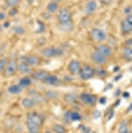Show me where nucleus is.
I'll use <instances>...</instances> for the list:
<instances>
[{
	"instance_id": "obj_10",
	"label": "nucleus",
	"mask_w": 132,
	"mask_h": 133,
	"mask_svg": "<svg viewBox=\"0 0 132 133\" xmlns=\"http://www.w3.org/2000/svg\"><path fill=\"white\" fill-rule=\"evenodd\" d=\"M26 119L27 121H31L33 122L36 123V124L42 126L43 124V118L41 117V115L37 112H28L26 115Z\"/></svg>"
},
{
	"instance_id": "obj_31",
	"label": "nucleus",
	"mask_w": 132,
	"mask_h": 133,
	"mask_svg": "<svg viewBox=\"0 0 132 133\" xmlns=\"http://www.w3.org/2000/svg\"><path fill=\"white\" fill-rule=\"evenodd\" d=\"M95 74L99 75L100 77H105V76L107 75V72H106L103 68H99L95 70Z\"/></svg>"
},
{
	"instance_id": "obj_11",
	"label": "nucleus",
	"mask_w": 132,
	"mask_h": 133,
	"mask_svg": "<svg viewBox=\"0 0 132 133\" xmlns=\"http://www.w3.org/2000/svg\"><path fill=\"white\" fill-rule=\"evenodd\" d=\"M96 51L99 52L100 54H101L102 55L106 56V57H108V56H110L111 54H112V50H111V48L109 47V45H107V44H99V45L96 47Z\"/></svg>"
},
{
	"instance_id": "obj_44",
	"label": "nucleus",
	"mask_w": 132,
	"mask_h": 133,
	"mask_svg": "<svg viewBox=\"0 0 132 133\" xmlns=\"http://www.w3.org/2000/svg\"><path fill=\"white\" fill-rule=\"evenodd\" d=\"M121 77H122V75H120V76H118V77H117V76H116V77L114 78V81H118V80H120Z\"/></svg>"
},
{
	"instance_id": "obj_39",
	"label": "nucleus",
	"mask_w": 132,
	"mask_h": 133,
	"mask_svg": "<svg viewBox=\"0 0 132 133\" xmlns=\"http://www.w3.org/2000/svg\"><path fill=\"white\" fill-rule=\"evenodd\" d=\"M101 1L102 4H104V5H109V4L112 3L113 0H100Z\"/></svg>"
},
{
	"instance_id": "obj_32",
	"label": "nucleus",
	"mask_w": 132,
	"mask_h": 133,
	"mask_svg": "<svg viewBox=\"0 0 132 133\" xmlns=\"http://www.w3.org/2000/svg\"><path fill=\"white\" fill-rule=\"evenodd\" d=\"M6 63H7V59L5 57L0 58V74L4 71L5 65H6Z\"/></svg>"
},
{
	"instance_id": "obj_50",
	"label": "nucleus",
	"mask_w": 132,
	"mask_h": 133,
	"mask_svg": "<svg viewBox=\"0 0 132 133\" xmlns=\"http://www.w3.org/2000/svg\"><path fill=\"white\" fill-rule=\"evenodd\" d=\"M3 25H1V24H0V32H2V30H3Z\"/></svg>"
},
{
	"instance_id": "obj_5",
	"label": "nucleus",
	"mask_w": 132,
	"mask_h": 133,
	"mask_svg": "<svg viewBox=\"0 0 132 133\" xmlns=\"http://www.w3.org/2000/svg\"><path fill=\"white\" fill-rule=\"evenodd\" d=\"M57 20L60 24L72 22V14L67 8H62L57 14Z\"/></svg>"
},
{
	"instance_id": "obj_49",
	"label": "nucleus",
	"mask_w": 132,
	"mask_h": 133,
	"mask_svg": "<svg viewBox=\"0 0 132 133\" xmlns=\"http://www.w3.org/2000/svg\"><path fill=\"white\" fill-rule=\"evenodd\" d=\"M44 133H54V132L52 131V130H46V131L44 132Z\"/></svg>"
},
{
	"instance_id": "obj_21",
	"label": "nucleus",
	"mask_w": 132,
	"mask_h": 133,
	"mask_svg": "<svg viewBox=\"0 0 132 133\" xmlns=\"http://www.w3.org/2000/svg\"><path fill=\"white\" fill-rule=\"evenodd\" d=\"M122 55L128 61H132V48L129 46H126L122 51Z\"/></svg>"
},
{
	"instance_id": "obj_22",
	"label": "nucleus",
	"mask_w": 132,
	"mask_h": 133,
	"mask_svg": "<svg viewBox=\"0 0 132 133\" xmlns=\"http://www.w3.org/2000/svg\"><path fill=\"white\" fill-rule=\"evenodd\" d=\"M32 84V79L30 77H27V76H25V77L21 78L19 80V85L21 86L22 88H26L28 86H30Z\"/></svg>"
},
{
	"instance_id": "obj_38",
	"label": "nucleus",
	"mask_w": 132,
	"mask_h": 133,
	"mask_svg": "<svg viewBox=\"0 0 132 133\" xmlns=\"http://www.w3.org/2000/svg\"><path fill=\"white\" fill-rule=\"evenodd\" d=\"M5 18H6V15H5L4 12H1V11H0V21H3V20H5Z\"/></svg>"
},
{
	"instance_id": "obj_28",
	"label": "nucleus",
	"mask_w": 132,
	"mask_h": 133,
	"mask_svg": "<svg viewBox=\"0 0 132 133\" xmlns=\"http://www.w3.org/2000/svg\"><path fill=\"white\" fill-rule=\"evenodd\" d=\"M60 27L62 31H67L70 32L72 31V29L73 28V25H72V22H69V23H64V24H60Z\"/></svg>"
},
{
	"instance_id": "obj_47",
	"label": "nucleus",
	"mask_w": 132,
	"mask_h": 133,
	"mask_svg": "<svg viewBox=\"0 0 132 133\" xmlns=\"http://www.w3.org/2000/svg\"><path fill=\"white\" fill-rule=\"evenodd\" d=\"M119 70H120V67H119V66H115V68H114V72H118Z\"/></svg>"
},
{
	"instance_id": "obj_34",
	"label": "nucleus",
	"mask_w": 132,
	"mask_h": 133,
	"mask_svg": "<svg viewBox=\"0 0 132 133\" xmlns=\"http://www.w3.org/2000/svg\"><path fill=\"white\" fill-rule=\"evenodd\" d=\"M100 116H101V113H100V111L99 110H93V112H92V117H93V119H100Z\"/></svg>"
},
{
	"instance_id": "obj_23",
	"label": "nucleus",
	"mask_w": 132,
	"mask_h": 133,
	"mask_svg": "<svg viewBox=\"0 0 132 133\" xmlns=\"http://www.w3.org/2000/svg\"><path fill=\"white\" fill-rule=\"evenodd\" d=\"M76 99H77V96L74 93H67L64 95V101L69 104H72L73 102H75Z\"/></svg>"
},
{
	"instance_id": "obj_7",
	"label": "nucleus",
	"mask_w": 132,
	"mask_h": 133,
	"mask_svg": "<svg viewBox=\"0 0 132 133\" xmlns=\"http://www.w3.org/2000/svg\"><path fill=\"white\" fill-rule=\"evenodd\" d=\"M91 60L98 65H103L107 63V57L97 51H94L91 54Z\"/></svg>"
},
{
	"instance_id": "obj_27",
	"label": "nucleus",
	"mask_w": 132,
	"mask_h": 133,
	"mask_svg": "<svg viewBox=\"0 0 132 133\" xmlns=\"http://www.w3.org/2000/svg\"><path fill=\"white\" fill-rule=\"evenodd\" d=\"M58 93L55 91H47L45 92V97L50 100H56L58 98Z\"/></svg>"
},
{
	"instance_id": "obj_42",
	"label": "nucleus",
	"mask_w": 132,
	"mask_h": 133,
	"mask_svg": "<svg viewBox=\"0 0 132 133\" xmlns=\"http://www.w3.org/2000/svg\"><path fill=\"white\" fill-rule=\"evenodd\" d=\"M123 97H124V98H129V92L125 91V92L123 93Z\"/></svg>"
},
{
	"instance_id": "obj_36",
	"label": "nucleus",
	"mask_w": 132,
	"mask_h": 133,
	"mask_svg": "<svg viewBox=\"0 0 132 133\" xmlns=\"http://www.w3.org/2000/svg\"><path fill=\"white\" fill-rule=\"evenodd\" d=\"M5 48H6V44H3L1 46H0V56H1L4 52H5Z\"/></svg>"
},
{
	"instance_id": "obj_19",
	"label": "nucleus",
	"mask_w": 132,
	"mask_h": 133,
	"mask_svg": "<svg viewBox=\"0 0 132 133\" xmlns=\"http://www.w3.org/2000/svg\"><path fill=\"white\" fill-rule=\"evenodd\" d=\"M22 91H23V88L19 84H12L9 87H7V92H9L10 94H19Z\"/></svg>"
},
{
	"instance_id": "obj_6",
	"label": "nucleus",
	"mask_w": 132,
	"mask_h": 133,
	"mask_svg": "<svg viewBox=\"0 0 132 133\" xmlns=\"http://www.w3.org/2000/svg\"><path fill=\"white\" fill-rule=\"evenodd\" d=\"M91 35H92V39L96 42H103L106 40V33L100 28H93L91 32Z\"/></svg>"
},
{
	"instance_id": "obj_30",
	"label": "nucleus",
	"mask_w": 132,
	"mask_h": 133,
	"mask_svg": "<svg viewBox=\"0 0 132 133\" xmlns=\"http://www.w3.org/2000/svg\"><path fill=\"white\" fill-rule=\"evenodd\" d=\"M19 1L20 0H5V4L10 7H16L19 4Z\"/></svg>"
},
{
	"instance_id": "obj_29",
	"label": "nucleus",
	"mask_w": 132,
	"mask_h": 133,
	"mask_svg": "<svg viewBox=\"0 0 132 133\" xmlns=\"http://www.w3.org/2000/svg\"><path fill=\"white\" fill-rule=\"evenodd\" d=\"M12 30H13V32H14L15 34H16V35H24V34L25 33V28H24L23 26H21V25H16V26H14Z\"/></svg>"
},
{
	"instance_id": "obj_20",
	"label": "nucleus",
	"mask_w": 132,
	"mask_h": 133,
	"mask_svg": "<svg viewBox=\"0 0 132 133\" xmlns=\"http://www.w3.org/2000/svg\"><path fill=\"white\" fill-rule=\"evenodd\" d=\"M58 8H59V5H58V3L55 1H51L48 3V5H46V10L48 11L49 13L53 14V13H55L58 11Z\"/></svg>"
},
{
	"instance_id": "obj_48",
	"label": "nucleus",
	"mask_w": 132,
	"mask_h": 133,
	"mask_svg": "<svg viewBox=\"0 0 132 133\" xmlns=\"http://www.w3.org/2000/svg\"><path fill=\"white\" fill-rule=\"evenodd\" d=\"M129 44H132V40H129L127 42V45H129Z\"/></svg>"
},
{
	"instance_id": "obj_1",
	"label": "nucleus",
	"mask_w": 132,
	"mask_h": 133,
	"mask_svg": "<svg viewBox=\"0 0 132 133\" xmlns=\"http://www.w3.org/2000/svg\"><path fill=\"white\" fill-rule=\"evenodd\" d=\"M17 71H18L17 62L15 59H11L6 63V65H5V69L3 71V75L5 78L11 77V76L15 75Z\"/></svg>"
},
{
	"instance_id": "obj_33",
	"label": "nucleus",
	"mask_w": 132,
	"mask_h": 133,
	"mask_svg": "<svg viewBox=\"0 0 132 133\" xmlns=\"http://www.w3.org/2000/svg\"><path fill=\"white\" fill-rule=\"evenodd\" d=\"M37 23H38V25H39V28L38 29H36V31H35V33L37 34H41L43 33V32L45 30V26H44V25L42 23L41 21H37Z\"/></svg>"
},
{
	"instance_id": "obj_43",
	"label": "nucleus",
	"mask_w": 132,
	"mask_h": 133,
	"mask_svg": "<svg viewBox=\"0 0 132 133\" xmlns=\"http://www.w3.org/2000/svg\"><path fill=\"white\" fill-rule=\"evenodd\" d=\"M120 89H118V91H115V93H114V96H117V95H119V94H120Z\"/></svg>"
},
{
	"instance_id": "obj_46",
	"label": "nucleus",
	"mask_w": 132,
	"mask_h": 133,
	"mask_svg": "<svg viewBox=\"0 0 132 133\" xmlns=\"http://www.w3.org/2000/svg\"><path fill=\"white\" fill-rule=\"evenodd\" d=\"M120 100H118L116 102H115V105H114V106H119V104H120Z\"/></svg>"
},
{
	"instance_id": "obj_9",
	"label": "nucleus",
	"mask_w": 132,
	"mask_h": 133,
	"mask_svg": "<svg viewBox=\"0 0 132 133\" xmlns=\"http://www.w3.org/2000/svg\"><path fill=\"white\" fill-rule=\"evenodd\" d=\"M120 29L123 35H129L132 33V22L129 21L128 18H125L120 23Z\"/></svg>"
},
{
	"instance_id": "obj_24",
	"label": "nucleus",
	"mask_w": 132,
	"mask_h": 133,
	"mask_svg": "<svg viewBox=\"0 0 132 133\" xmlns=\"http://www.w3.org/2000/svg\"><path fill=\"white\" fill-rule=\"evenodd\" d=\"M53 131L54 133H66L67 130L61 124H54L53 126Z\"/></svg>"
},
{
	"instance_id": "obj_37",
	"label": "nucleus",
	"mask_w": 132,
	"mask_h": 133,
	"mask_svg": "<svg viewBox=\"0 0 132 133\" xmlns=\"http://www.w3.org/2000/svg\"><path fill=\"white\" fill-rule=\"evenodd\" d=\"M99 102H100V104H101V105H104V104L107 102V98H106V97H101V98H100Z\"/></svg>"
},
{
	"instance_id": "obj_52",
	"label": "nucleus",
	"mask_w": 132,
	"mask_h": 133,
	"mask_svg": "<svg viewBox=\"0 0 132 133\" xmlns=\"http://www.w3.org/2000/svg\"><path fill=\"white\" fill-rule=\"evenodd\" d=\"M1 95H2V91H0V97H1Z\"/></svg>"
},
{
	"instance_id": "obj_53",
	"label": "nucleus",
	"mask_w": 132,
	"mask_h": 133,
	"mask_svg": "<svg viewBox=\"0 0 132 133\" xmlns=\"http://www.w3.org/2000/svg\"><path fill=\"white\" fill-rule=\"evenodd\" d=\"M130 71H131V72H132V68H130Z\"/></svg>"
},
{
	"instance_id": "obj_45",
	"label": "nucleus",
	"mask_w": 132,
	"mask_h": 133,
	"mask_svg": "<svg viewBox=\"0 0 132 133\" xmlns=\"http://www.w3.org/2000/svg\"><path fill=\"white\" fill-rule=\"evenodd\" d=\"M130 110H132V103L129 105V107L128 108V110H127V112H129V111H130Z\"/></svg>"
},
{
	"instance_id": "obj_40",
	"label": "nucleus",
	"mask_w": 132,
	"mask_h": 133,
	"mask_svg": "<svg viewBox=\"0 0 132 133\" xmlns=\"http://www.w3.org/2000/svg\"><path fill=\"white\" fill-rule=\"evenodd\" d=\"M131 10H132L131 6H128V7H126V8H125V10H124V13H126V14L129 15V13L131 12Z\"/></svg>"
},
{
	"instance_id": "obj_3",
	"label": "nucleus",
	"mask_w": 132,
	"mask_h": 133,
	"mask_svg": "<svg viewBox=\"0 0 132 133\" xmlns=\"http://www.w3.org/2000/svg\"><path fill=\"white\" fill-rule=\"evenodd\" d=\"M79 75L81 80H90L95 75V69L92 68L91 65H84L81 68Z\"/></svg>"
},
{
	"instance_id": "obj_8",
	"label": "nucleus",
	"mask_w": 132,
	"mask_h": 133,
	"mask_svg": "<svg viewBox=\"0 0 132 133\" xmlns=\"http://www.w3.org/2000/svg\"><path fill=\"white\" fill-rule=\"evenodd\" d=\"M81 63L77 60H72L68 64V71L71 74L75 75V74H79L80 71H81Z\"/></svg>"
},
{
	"instance_id": "obj_14",
	"label": "nucleus",
	"mask_w": 132,
	"mask_h": 133,
	"mask_svg": "<svg viewBox=\"0 0 132 133\" xmlns=\"http://www.w3.org/2000/svg\"><path fill=\"white\" fill-rule=\"evenodd\" d=\"M43 82L48 84V85L56 86V85H58V84H60L61 81L56 75H53V74H48L47 77L44 80V82Z\"/></svg>"
},
{
	"instance_id": "obj_2",
	"label": "nucleus",
	"mask_w": 132,
	"mask_h": 133,
	"mask_svg": "<svg viewBox=\"0 0 132 133\" xmlns=\"http://www.w3.org/2000/svg\"><path fill=\"white\" fill-rule=\"evenodd\" d=\"M64 51L60 48L54 47V46H52V47H46L41 51V54L45 58H53L56 57V56L62 55Z\"/></svg>"
},
{
	"instance_id": "obj_41",
	"label": "nucleus",
	"mask_w": 132,
	"mask_h": 133,
	"mask_svg": "<svg viewBox=\"0 0 132 133\" xmlns=\"http://www.w3.org/2000/svg\"><path fill=\"white\" fill-rule=\"evenodd\" d=\"M10 26V22H5V24H3V27L4 28H7Z\"/></svg>"
},
{
	"instance_id": "obj_51",
	"label": "nucleus",
	"mask_w": 132,
	"mask_h": 133,
	"mask_svg": "<svg viewBox=\"0 0 132 133\" xmlns=\"http://www.w3.org/2000/svg\"><path fill=\"white\" fill-rule=\"evenodd\" d=\"M53 1H55V2H57V3H58V2H61L62 0H53Z\"/></svg>"
},
{
	"instance_id": "obj_25",
	"label": "nucleus",
	"mask_w": 132,
	"mask_h": 133,
	"mask_svg": "<svg viewBox=\"0 0 132 133\" xmlns=\"http://www.w3.org/2000/svg\"><path fill=\"white\" fill-rule=\"evenodd\" d=\"M70 119L71 121H79L81 119V115L77 111H71L70 112Z\"/></svg>"
},
{
	"instance_id": "obj_16",
	"label": "nucleus",
	"mask_w": 132,
	"mask_h": 133,
	"mask_svg": "<svg viewBox=\"0 0 132 133\" xmlns=\"http://www.w3.org/2000/svg\"><path fill=\"white\" fill-rule=\"evenodd\" d=\"M21 104H22V106L25 109H26V110H32L33 107L36 105V102H35V101L33 100V98H28V97H26V98H24L23 100L21 101Z\"/></svg>"
},
{
	"instance_id": "obj_12",
	"label": "nucleus",
	"mask_w": 132,
	"mask_h": 133,
	"mask_svg": "<svg viewBox=\"0 0 132 133\" xmlns=\"http://www.w3.org/2000/svg\"><path fill=\"white\" fill-rule=\"evenodd\" d=\"M97 2L95 0H90L88 3L85 5V7H84V12L86 15H90V14H92L96 11L97 9Z\"/></svg>"
},
{
	"instance_id": "obj_13",
	"label": "nucleus",
	"mask_w": 132,
	"mask_h": 133,
	"mask_svg": "<svg viewBox=\"0 0 132 133\" xmlns=\"http://www.w3.org/2000/svg\"><path fill=\"white\" fill-rule=\"evenodd\" d=\"M48 72L44 70H37L33 72L32 74V78L35 81H40V82H44V80L47 77Z\"/></svg>"
},
{
	"instance_id": "obj_35",
	"label": "nucleus",
	"mask_w": 132,
	"mask_h": 133,
	"mask_svg": "<svg viewBox=\"0 0 132 133\" xmlns=\"http://www.w3.org/2000/svg\"><path fill=\"white\" fill-rule=\"evenodd\" d=\"M17 9L16 8V7H12V8L10 9V10H9V12H8V15L10 16H16V14H17Z\"/></svg>"
},
{
	"instance_id": "obj_18",
	"label": "nucleus",
	"mask_w": 132,
	"mask_h": 133,
	"mask_svg": "<svg viewBox=\"0 0 132 133\" xmlns=\"http://www.w3.org/2000/svg\"><path fill=\"white\" fill-rule=\"evenodd\" d=\"M18 72L22 74H29L32 72V69H31L30 65L27 64L25 62H23L18 64Z\"/></svg>"
},
{
	"instance_id": "obj_26",
	"label": "nucleus",
	"mask_w": 132,
	"mask_h": 133,
	"mask_svg": "<svg viewBox=\"0 0 132 133\" xmlns=\"http://www.w3.org/2000/svg\"><path fill=\"white\" fill-rule=\"evenodd\" d=\"M119 133H129L128 123L126 122V121L120 122V127H119Z\"/></svg>"
},
{
	"instance_id": "obj_4",
	"label": "nucleus",
	"mask_w": 132,
	"mask_h": 133,
	"mask_svg": "<svg viewBox=\"0 0 132 133\" xmlns=\"http://www.w3.org/2000/svg\"><path fill=\"white\" fill-rule=\"evenodd\" d=\"M80 100L85 104V105L88 106H93L97 102V96L92 93L88 92H82L80 95Z\"/></svg>"
},
{
	"instance_id": "obj_17",
	"label": "nucleus",
	"mask_w": 132,
	"mask_h": 133,
	"mask_svg": "<svg viewBox=\"0 0 132 133\" xmlns=\"http://www.w3.org/2000/svg\"><path fill=\"white\" fill-rule=\"evenodd\" d=\"M25 62L30 66H34V65H37L40 62V59L37 55L35 54H30V55L26 56L25 59Z\"/></svg>"
},
{
	"instance_id": "obj_15",
	"label": "nucleus",
	"mask_w": 132,
	"mask_h": 133,
	"mask_svg": "<svg viewBox=\"0 0 132 133\" xmlns=\"http://www.w3.org/2000/svg\"><path fill=\"white\" fill-rule=\"evenodd\" d=\"M25 125H26V129L29 133L40 132V129H41L40 125L36 124V123L33 122V121H27V119H26V122H25Z\"/></svg>"
}]
</instances>
